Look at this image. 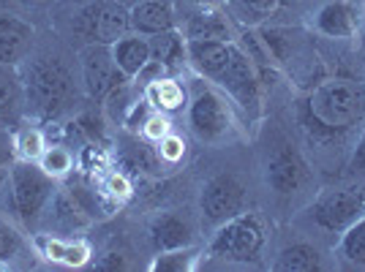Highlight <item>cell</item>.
<instances>
[{"label":"cell","mask_w":365,"mask_h":272,"mask_svg":"<svg viewBox=\"0 0 365 272\" xmlns=\"http://www.w3.org/2000/svg\"><path fill=\"white\" fill-rule=\"evenodd\" d=\"M14 161V134L9 128H0V188L6 185V174H9V167Z\"/></svg>","instance_id":"32"},{"label":"cell","mask_w":365,"mask_h":272,"mask_svg":"<svg viewBox=\"0 0 365 272\" xmlns=\"http://www.w3.org/2000/svg\"><path fill=\"white\" fill-rule=\"evenodd\" d=\"M148 38H150V63H155L164 74L182 68V63H185V38L175 28L148 36Z\"/></svg>","instance_id":"21"},{"label":"cell","mask_w":365,"mask_h":272,"mask_svg":"<svg viewBox=\"0 0 365 272\" xmlns=\"http://www.w3.org/2000/svg\"><path fill=\"white\" fill-rule=\"evenodd\" d=\"M107 188H109V194L112 197H128V182H125V177L123 174H112L107 180Z\"/></svg>","instance_id":"34"},{"label":"cell","mask_w":365,"mask_h":272,"mask_svg":"<svg viewBox=\"0 0 365 272\" xmlns=\"http://www.w3.org/2000/svg\"><path fill=\"white\" fill-rule=\"evenodd\" d=\"M363 212L365 194L360 188H338L314 204V221L327 231H346L357 218H363Z\"/></svg>","instance_id":"9"},{"label":"cell","mask_w":365,"mask_h":272,"mask_svg":"<svg viewBox=\"0 0 365 272\" xmlns=\"http://www.w3.org/2000/svg\"><path fill=\"white\" fill-rule=\"evenodd\" d=\"M36 164L44 169L52 180H61V177H66L74 169V155L63 145H46V150L41 152V158Z\"/></svg>","instance_id":"26"},{"label":"cell","mask_w":365,"mask_h":272,"mask_svg":"<svg viewBox=\"0 0 365 272\" xmlns=\"http://www.w3.org/2000/svg\"><path fill=\"white\" fill-rule=\"evenodd\" d=\"M191 3H199V6H210V3H218V0H191Z\"/></svg>","instance_id":"36"},{"label":"cell","mask_w":365,"mask_h":272,"mask_svg":"<svg viewBox=\"0 0 365 272\" xmlns=\"http://www.w3.org/2000/svg\"><path fill=\"white\" fill-rule=\"evenodd\" d=\"M46 150V136L36 125H22L14 134V155L16 161H38L41 152Z\"/></svg>","instance_id":"23"},{"label":"cell","mask_w":365,"mask_h":272,"mask_svg":"<svg viewBox=\"0 0 365 272\" xmlns=\"http://www.w3.org/2000/svg\"><path fill=\"white\" fill-rule=\"evenodd\" d=\"M82 82L91 98H107L128 82L112 58V46L91 41L82 49Z\"/></svg>","instance_id":"8"},{"label":"cell","mask_w":365,"mask_h":272,"mask_svg":"<svg viewBox=\"0 0 365 272\" xmlns=\"http://www.w3.org/2000/svg\"><path fill=\"white\" fill-rule=\"evenodd\" d=\"M142 134H145V139H150V142H158V139H164L167 134H172V122L167 120L164 112L150 109V115L142 122Z\"/></svg>","instance_id":"31"},{"label":"cell","mask_w":365,"mask_h":272,"mask_svg":"<svg viewBox=\"0 0 365 272\" xmlns=\"http://www.w3.org/2000/svg\"><path fill=\"white\" fill-rule=\"evenodd\" d=\"M25 93H22V82L16 76L14 66H3L0 63V120H9L16 112V106L22 104Z\"/></svg>","instance_id":"22"},{"label":"cell","mask_w":365,"mask_h":272,"mask_svg":"<svg viewBox=\"0 0 365 272\" xmlns=\"http://www.w3.org/2000/svg\"><path fill=\"white\" fill-rule=\"evenodd\" d=\"M188 128L205 145H215L227 139L232 131V109L224 93L199 85L188 101Z\"/></svg>","instance_id":"5"},{"label":"cell","mask_w":365,"mask_h":272,"mask_svg":"<svg viewBox=\"0 0 365 272\" xmlns=\"http://www.w3.org/2000/svg\"><path fill=\"white\" fill-rule=\"evenodd\" d=\"M36 31L25 19L16 16H0V63L3 66H19L31 55Z\"/></svg>","instance_id":"13"},{"label":"cell","mask_w":365,"mask_h":272,"mask_svg":"<svg viewBox=\"0 0 365 272\" xmlns=\"http://www.w3.org/2000/svg\"><path fill=\"white\" fill-rule=\"evenodd\" d=\"M357 9L346 0L327 3L317 14V31L330 36V38H349L357 33Z\"/></svg>","instance_id":"19"},{"label":"cell","mask_w":365,"mask_h":272,"mask_svg":"<svg viewBox=\"0 0 365 272\" xmlns=\"http://www.w3.org/2000/svg\"><path fill=\"white\" fill-rule=\"evenodd\" d=\"M341 253H344V258H346L349 264L365 267V215L357 218V221L346 229V234H344V240H341Z\"/></svg>","instance_id":"27"},{"label":"cell","mask_w":365,"mask_h":272,"mask_svg":"<svg viewBox=\"0 0 365 272\" xmlns=\"http://www.w3.org/2000/svg\"><path fill=\"white\" fill-rule=\"evenodd\" d=\"M349 167H351V172H360V174L365 172V131H363V136H360V142H357L354 152H351Z\"/></svg>","instance_id":"33"},{"label":"cell","mask_w":365,"mask_h":272,"mask_svg":"<svg viewBox=\"0 0 365 272\" xmlns=\"http://www.w3.org/2000/svg\"><path fill=\"white\" fill-rule=\"evenodd\" d=\"M155 145H158V158L164 164H180L182 158H185V142L178 134H167L164 139H158Z\"/></svg>","instance_id":"30"},{"label":"cell","mask_w":365,"mask_h":272,"mask_svg":"<svg viewBox=\"0 0 365 272\" xmlns=\"http://www.w3.org/2000/svg\"><path fill=\"white\" fill-rule=\"evenodd\" d=\"M199 207H202V218L210 226L227 224L229 218L240 215L245 207L243 182L237 180L235 174H215V177H210V180L205 182Z\"/></svg>","instance_id":"7"},{"label":"cell","mask_w":365,"mask_h":272,"mask_svg":"<svg viewBox=\"0 0 365 272\" xmlns=\"http://www.w3.org/2000/svg\"><path fill=\"white\" fill-rule=\"evenodd\" d=\"M185 38L188 41H232L235 33H232L229 14H224L221 9H215L213 3L202 6L197 14L188 19Z\"/></svg>","instance_id":"15"},{"label":"cell","mask_w":365,"mask_h":272,"mask_svg":"<svg viewBox=\"0 0 365 272\" xmlns=\"http://www.w3.org/2000/svg\"><path fill=\"white\" fill-rule=\"evenodd\" d=\"M278 270L284 272H311L319 270V253L311 245H292L287 251H281L278 256Z\"/></svg>","instance_id":"25"},{"label":"cell","mask_w":365,"mask_h":272,"mask_svg":"<svg viewBox=\"0 0 365 272\" xmlns=\"http://www.w3.org/2000/svg\"><path fill=\"white\" fill-rule=\"evenodd\" d=\"M25 104L38 117L61 115L71 98V74L58 58H36L22 82Z\"/></svg>","instance_id":"3"},{"label":"cell","mask_w":365,"mask_h":272,"mask_svg":"<svg viewBox=\"0 0 365 272\" xmlns=\"http://www.w3.org/2000/svg\"><path fill=\"white\" fill-rule=\"evenodd\" d=\"M112 258H101L98 261V267L101 270H128V261L120 256V253H109Z\"/></svg>","instance_id":"35"},{"label":"cell","mask_w":365,"mask_h":272,"mask_svg":"<svg viewBox=\"0 0 365 272\" xmlns=\"http://www.w3.org/2000/svg\"><path fill=\"white\" fill-rule=\"evenodd\" d=\"M232 44H235V41H188V38H185V63H188L199 76L215 82L218 74L227 68Z\"/></svg>","instance_id":"12"},{"label":"cell","mask_w":365,"mask_h":272,"mask_svg":"<svg viewBox=\"0 0 365 272\" xmlns=\"http://www.w3.org/2000/svg\"><path fill=\"white\" fill-rule=\"evenodd\" d=\"M22 253V237L9 221L0 218V264H9Z\"/></svg>","instance_id":"29"},{"label":"cell","mask_w":365,"mask_h":272,"mask_svg":"<svg viewBox=\"0 0 365 272\" xmlns=\"http://www.w3.org/2000/svg\"><path fill=\"white\" fill-rule=\"evenodd\" d=\"M365 93L349 79H327L317 85L303 101V125L311 136L335 139L346 134L363 117Z\"/></svg>","instance_id":"1"},{"label":"cell","mask_w":365,"mask_h":272,"mask_svg":"<svg viewBox=\"0 0 365 272\" xmlns=\"http://www.w3.org/2000/svg\"><path fill=\"white\" fill-rule=\"evenodd\" d=\"M109 46H112V58L125 74V79H134L150 66V38L142 33H125Z\"/></svg>","instance_id":"14"},{"label":"cell","mask_w":365,"mask_h":272,"mask_svg":"<svg viewBox=\"0 0 365 272\" xmlns=\"http://www.w3.org/2000/svg\"><path fill=\"white\" fill-rule=\"evenodd\" d=\"M197 248L185 245V248H175V251H158V256L153 258L150 270L161 272H188L197 267Z\"/></svg>","instance_id":"24"},{"label":"cell","mask_w":365,"mask_h":272,"mask_svg":"<svg viewBox=\"0 0 365 272\" xmlns=\"http://www.w3.org/2000/svg\"><path fill=\"white\" fill-rule=\"evenodd\" d=\"M128 25L134 33L142 36H155L175 28V14L164 0H142L128 11Z\"/></svg>","instance_id":"17"},{"label":"cell","mask_w":365,"mask_h":272,"mask_svg":"<svg viewBox=\"0 0 365 272\" xmlns=\"http://www.w3.org/2000/svg\"><path fill=\"white\" fill-rule=\"evenodd\" d=\"M281 6V0H235V11L245 22H264L275 9Z\"/></svg>","instance_id":"28"},{"label":"cell","mask_w":365,"mask_h":272,"mask_svg":"<svg viewBox=\"0 0 365 272\" xmlns=\"http://www.w3.org/2000/svg\"><path fill=\"white\" fill-rule=\"evenodd\" d=\"M308 182V164L289 145L278 147L267 161V185L275 194H294Z\"/></svg>","instance_id":"10"},{"label":"cell","mask_w":365,"mask_h":272,"mask_svg":"<svg viewBox=\"0 0 365 272\" xmlns=\"http://www.w3.org/2000/svg\"><path fill=\"white\" fill-rule=\"evenodd\" d=\"M145 101L150 109L155 112H180L182 106L188 104V98H185V88H182L178 79H172V76L161 74L150 79L148 85H145Z\"/></svg>","instance_id":"20"},{"label":"cell","mask_w":365,"mask_h":272,"mask_svg":"<svg viewBox=\"0 0 365 272\" xmlns=\"http://www.w3.org/2000/svg\"><path fill=\"white\" fill-rule=\"evenodd\" d=\"M38 251L41 256L49 258L52 264H61V267H85L91 261L93 251L88 240H66V237H38Z\"/></svg>","instance_id":"18"},{"label":"cell","mask_w":365,"mask_h":272,"mask_svg":"<svg viewBox=\"0 0 365 272\" xmlns=\"http://www.w3.org/2000/svg\"><path fill=\"white\" fill-rule=\"evenodd\" d=\"M6 204L19 224L33 226L55 202V180L33 161H14L6 174Z\"/></svg>","instance_id":"2"},{"label":"cell","mask_w":365,"mask_h":272,"mask_svg":"<svg viewBox=\"0 0 365 272\" xmlns=\"http://www.w3.org/2000/svg\"><path fill=\"white\" fill-rule=\"evenodd\" d=\"M264 224L257 212H240L235 218H229L227 224H221L218 231L210 240L213 256L227 258V261H257L262 248H264Z\"/></svg>","instance_id":"4"},{"label":"cell","mask_w":365,"mask_h":272,"mask_svg":"<svg viewBox=\"0 0 365 272\" xmlns=\"http://www.w3.org/2000/svg\"><path fill=\"white\" fill-rule=\"evenodd\" d=\"M215 85L227 93L235 104L243 106L251 117L259 115V109H262V76H259L257 66L251 63V58L237 44H232L227 68L218 74Z\"/></svg>","instance_id":"6"},{"label":"cell","mask_w":365,"mask_h":272,"mask_svg":"<svg viewBox=\"0 0 365 272\" xmlns=\"http://www.w3.org/2000/svg\"><path fill=\"white\" fill-rule=\"evenodd\" d=\"M150 242L155 251H175L194 245V229L188 226V221L175 215V212H161L155 215L150 224Z\"/></svg>","instance_id":"16"},{"label":"cell","mask_w":365,"mask_h":272,"mask_svg":"<svg viewBox=\"0 0 365 272\" xmlns=\"http://www.w3.org/2000/svg\"><path fill=\"white\" fill-rule=\"evenodd\" d=\"M85 22H88V36H91V41L96 44H115L120 36L131 31V25H128V11L120 9V6H115V3H98V6H93L88 16H85Z\"/></svg>","instance_id":"11"}]
</instances>
